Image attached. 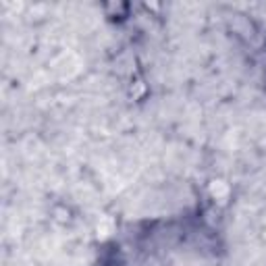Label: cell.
I'll return each instance as SVG.
<instances>
[{"mask_svg": "<svg viewBox=\"0 0 266 266\" xmlns=\"http://www.w3.org/2000/svg\"><path fill=\"white\" fill-rule=\"evenodd\" d=\"M210 193L216 200H223V198H227V193H229V185L223 179H214L210 183Z\"/></svg>", "mask_w": 266, "mask_h": 266, "instance_id": "obj_1", "label": "cell"}]
</instances>
